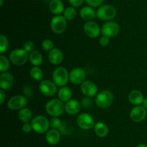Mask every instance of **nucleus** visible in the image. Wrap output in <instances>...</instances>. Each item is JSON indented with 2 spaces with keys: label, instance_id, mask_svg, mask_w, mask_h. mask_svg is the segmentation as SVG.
Wrapping results in <instances>:
<instances>
[{
  "label": "nucleus",
  "instance_id": "1",
  "mask_svg": "<svg viewBox=\"0 0 147 147\" xmlns=\"http://www.w3.org/2000/svg\"><path fill=\"white\" fill-rule=\"evenodd\" d=\"M45 110L52 117H60L65 111V104L59 99H52L45 105Z\"/></svg>",
  "mask_w": 147,
  "mask_h": 147
},
{
  "label": "nucleus",
  "instance_id": "2",
  "mask_svg": "<svg viewBox=\"0 0 147 147\" xmlns=\"http://www.w3.org/2000/svg\"><path fill=\"white\" fill-rule=\"evenodd\" d=\"M33 131L40 134L46 133L50 130V120L44 115H37L31 120Z\"/></svg>",
  "mask_w": 147,
  "mask_h": 147
},
{
  "label": "nucleus",
  "instance_id": "3",
  "mask_svg": "<svg viewBox=\"0 0 147 147\" xmlns=\"http://www.w3.org/2000/svg\"><path fill=\"white\" fill-rule=\"evenodd\" d=\"M113 99H114L113 94L111 91L106 89V90H103L97 94L95 102L98 108L106 109V108H109L112 105Z\"/></svg>",
  "mask_w": 147,
  "mask_h": 147
},
{
  "label": "nucleus",
  "instance_id": "4",
  "mask_svg": "<svg viewBox=\"0 0 147 147\" xmlns=\"http://www.w3.org/2000/svg\"><path fill=\"white\" fill-rule=\"evenodd\" d=\"M9 59L15 66H22L28 61L29 53L23 48H16L10 52Z\"/></svg>",
  "mask_w": 147,
  "mask_h": 147
},
{
  "label": "nucleus",
  "instance_id": "5",
  "mask_svg": "<svg viewBox=\"0 0 147 147\" xmlns=\"http://www.w3.org/2000/svg\"><path fill=\"white\" fill-rule=\"evenodd\" d=\"M70 73L65 67H57L53 73V82L57 86H64L68 83L70 80Z\"/></svg>",
  "mask_w": 147,
  "mask_h": 147
},
{
  "label": "nucleus",
  "instance_id": "6",
  "mask_svg": "<svg viewBox=\"0 0 147 147\" xmlns=\"http://www.w3.org/2000/svg\"><path fill=\"white\" fill-rule=\"evenodd\" d=\"M116 10L114 7L109 4L102 5L96 11V17L100 20L111 21L116 16Z\"/></svg>",
  "mask_w": 147,
  "mask_h": 147
},
{
  "label": "nucleus",
  "instance_id": "7",
  "mask_svg": "<svg viewBox=\"0 0 147 147\" xmlns=\"http://www.w3.org/2000/svg\"><path fill=\"white\" fill-rule=\"evenodd\" d=\"M28 102V98L24 95H14L9 99L7 102V107L11 110H20L25 108Z\"/></svg>",
  "mask_w": 147,
  "mask_h": 147
},
{
  "label": "nucleus",
  "instance_id": "8",
  "mask_svg": "<svg viewBox=\"0 0 147 147\" xmlns=\"http://www.w3.org/2000/svg\"><path fill=\"white\" fill-rule=\"evenodd\" d=\"M50 29L55 34L65 33L67 28V20L63 15H56L50 21Z\"/></svg>",
  "mask_w": 147,
  "mask_h": 147
},
{
  "label": "nucleus",
  "instance_id": "9",
  "mask_svg": "<svg viewBox=\"0 0 147 147\" xmlns=\"http://www.w3.org/2000/svg\"><path fill=\"white\" fill-rule=\"evenodd\" d=\"M119 32H120V26L118 23L113 21L106 22L102 26V35L109 38L116 36L119 34Z\"/></svg>",
  "mask_w": 147,
  "mask_h": 147
},
{
  "label": "nucleus",
  "instance_id": "10",
  "mask_svg": "<svg viewBox=\"0 0 147 147\" xmlns=\"http://www.w3.org/2000/svg\"><path fill=\"white\" fill-rule=\"evenodd\" d=\"M57 85L50 80H42L39 84V90L44 96L52 97L57 93Z\"/></svg>",
  "mask_w": 147,
  "mask_h": 147
},
{
  "label": "nucleus",
  "instance_id": "11",
  "mask_svg": "<svg viewBox=\"0 0 147 147\" xmlns=\"http://www.w3.org/2000/svg\"><path fill=\"white\" fill-rule=\"evenodd\" d=\"M77 124L83 130H90L94 128L95 122L94 120L92 118L91 115L88 113H81L78 116Z\"/></svg>",
  "mask_w": 147,
  "mask_h": 147
},
{
  "label": "nucleus",
  "instance_id": "12",
  "mask_svg": "<svg viewBox=\"0 0 147 147\" xmlns=\"http://www.w3.org/2000/svg\"><path fill=\"white\" fill-rule=\"evenodd\" d=\"M70 81L72 84L76 85L81 84L86 81V73L83 69L80 67H76L72 69L70 72Z\"/></svg>",
  "mask_w": 147,
  "mask_h": 147
},
{
  "label": "nucleus",
  "instance_id": "13",
  "mask_svg": "<svg viewBox=\"0 0 147 147\" xmlns=\"http://www.w3.org/2000/svg\"><path fill=\"white\" fill-rule=\"evenodd\" d=\"M83 31L86 35L91 38H96L100 35L101 29L98 24L93 21H88L83 25Z\"/></svg>",
  "mask_w": 147,
  "mask_h": 147
},
{
  "label": "nucleus",
  "instance_id": "14",
  "mask_svg": "<svg viewBox=\"0 0 147 147\" xmlns=\"http://www.w3.org/2000/svg\"><path fill=\"white\" fill-rule=\"evenodd\" d=\"M80 91L86 97H93L97 95L98 86L92 81L86 80L80 84Z\"/></svg>",
  "mask_w": 147,
  "mask_h": 147
},
{
  "label": "nucleus",
  "instance_id": "15",
  "mask_svg": "<svg viewBox=\"0 0 147 147\" xmlns=\"http://www.w3.org/2000/svg\"><path fill=\"white\" fill-rule=\"evenodd\" d=\"M146 110L142 105H136L130 112V118L135 122H141L144 120L146 117Z\"/></svg>",
  "mask_w": 147,
  "mask_h": 147
},
{
  "label": "nucleus",
  "instance_id": "16",
  "mask_svg": "<svg viewBox=\"0 0 147 147\" xmlns=\"http://www.w3.org/2000/svg\"><path fill=\"white\" fill-rule=\"evenodd\" d=\"M14 76L9 72H3L0 75V88L3 90H7L13 86Z\"/></svg>",
  "mask_w": 147,
  "mask_h": 147
},
{
  "label": "nucleus",
  "instance_id": "17",
  "mask_svg": "<svg viewBox=\"0 0 147 147\" xmlns=\"http://www.w3.org/2000/svg\"><path fill=\"white\" fill-rule=\"evenodd\" d=\"M64 56L62 50L59 48H53L48 53V60L53 65H59L63 62Z\"/></svg>",
  "mask_w": 147,
  "mask_h": 147
},
{
  "label": "nucleus",
  "instance_id": "18",
  "mask_svg": "<svg viewBox=\"0 0 147 147\" xmlns=\"http://www.w3.org/2000/svg\"><path fill=\"white\" fill-rule=\"evenodd\" d=\"M61 134L60 131L54 128H50L45 135V140L50 145L55 146L57 145L60 141Z\"/></svg>",
  "mask_w": 147,
  "mask_h": 147
},
{
  "label": "nucleus",
  "instance_id": "19",
  "mask_svg": "<svg viewBox=\"0 0 147 147\" xmlns=\"http://www.w3.org/2000/svg\"><path fill=\"white\" fill-rule=\"evenodd\" d=\"M81 108V103L76 99H71L65 103V110L70 115L78 113Z\"/></svg>",
  "mask_w": 147,
  "mask_h": 147
},
{
  "label": "nucleus",
  "instance_id": "20",
  "mask_svg": "<svg viewBox=\"0 0 147 147\" xmlns=\"http://www.w3.org/2000/svg\"><path fill=\"white\" fill-rule=\"evenodd\" d=\"M144 99V95L141 91L138 90V89H134L129 92V100L132 105H134L135 106L141 105L143 102Z\"/></svg>",
  "mask_w": 147,
  "mask_h": 147
},
{
  "label": "nucleus",
  "instance_id": "21",
  "mask_svg": "<svg viewBox=\"0 0 147 147\" xmlns=\"http://www.w3.org/2000/svg\"><path fill=\"white\" fill-rule=\"evenodd\" d=\"M80 16L83 20L86 21H92V20L96 17V12L93 7L88 6L84 7L80 10Z\"/></svg>",
  "mask_w": 147,
  "mask_h": 147
},
{
  "label": "nucleus",
  "instance_id": "22",
  "mask_svg": "<svg viewBox=\"0 0 147 147\" xmlns=\"http://www.w3.org/2000/svg\"><path fill=\"white\" fill-rule=\"evenodd\" d=\"M49 9L53 14L60 15L64 12V4L61 0H51L49 4Z\"/></svg>",
  "mask_w": 147,
  "mask_h": 147
},
{
  "label": "nucleus",
  "instance_id": "23",
  "mask_svg": "<svg viewBox=\"0 0 147 147\" xmlns=\"http://www.w3.org/2000/svg\"><path fill=\"white\" fill-rule=\"evenodd\" d=\"M94 131L96 135L100 138H104L107 136L109 133V128L106 123L103 122H96L94 126Z\"/></svg>",
  "mask_w": 147,
  "mask_h": 147
},
{
  "label": "nucleus",
  "instance_id": "24",
  "mask_svg": "<svg viewBox=\"0 0 147 147\" xmlns=\"http://www.w3.org/2000/svg\"><path fill=\"white\" fill-rule=\"evenodd\" d=\"M72 95H73V93H72L71 89L66 86H62L57 92L58 99L63 102H66L71 99Z\"/></svg>",
  "mask_w": 147,
  "mask_h": 147
},
{
  "label": "nucleus",
  "instance_id": "25",
  "mask_svg": "<svg viewBox=\"0 0 147 147\" xmlns=\"http://www.w3.org/2000/svg\"><path fill=\"white\" fill-rule=\"evenodd\" d=\"M29 61L33 66H39L42 63V55L38 50H33L29 53Z\"/></svg>",
  "mask_w": 147,
  "mask_h": 147
},
{
  "label": "nucleus",
  "instance_id": "26",
  "mask_svg": "<svg viewBox=\"0 0 147 147\" xmlns=\"http://www.w3.org/2000/svg\"><path fill=\"white\" fill-rule=\"evenodd\" d=\"M18 118L22 122H30L32 120V112L27 108H24L19 110Z\"/></svg>",
  "mask_w": 147,
  "mask_h": 147
},
{
  "label": "nucleus",
  "instance_id": "27",
  "mask_svg": "<svg viewBox=\"0 0 147 147\" xmlns=\"http://www.w3.org/2000/svg\"><path fill=\"white\" fill-rule=\"evenodd\" d=\"M30 75L35 81H41L43 77L42 70L39 66H33L30 71Z\"/></svg>",
  "mask_w": 147,
  "mask_h": 147
},
{
  "label": "nucleus",
  "instance_id": "28",
  "mask_svg": "<svg viewBox=\"0 0 147 147\" xmlns=\"http://www.w3.org/2000/svg\"><path fill=\"white\" fill-rule=\"evenodd\" d=\"M76 15H77V12L73 7H67L63 12V17L66 19V20L69 21L74 20L76 17Z\"/></svg>",
  "mask_w": 147,
  "mask_h": 147
},
{
  "label": "nucleus",
  "instance_id": "29",
  "mask_svg": "<svg viewBox=\"0 0 147 147\" xmlns=\"http://www.w3.org/2000/svg\"><path fill=\"white\" fill-rule=\"evenodd\" d=\"M10 60L3 54L0 55V71L1 73L6 72L10 67Z\"/></svg>",
  "mask_w": 147,
  "mask_h": 147
},
{
  "label": "nucleus",
  "instance_id": "30",
  "mask_svg": "<svg viewBox=\"0 0 147 147\" xmlns=\"http://www.w3.org/2000/svg\"><path fill=\"white\" fill-rule=\"evenodd\" d=\"M9 48V41L4 35H0V54H3Z\"/></svg>",
  "mask_w": 147,
  "mask_h": 147
},
{
  "label": "nucleus",
  "instance_id": "31",
  "mask_svg": "<svg viewBox=\"0 0 147 147\" xmlns=\"http://www.w3.org/2000/svg\"><path fill=\"white\" fill-rule=\"evenodd\" d=\"M49 120H50V125L51 128L58 130L61 128L62 125H63L61 120L58 117H52L51 119Z\"/></svg>",
  "mask_w": 147,
  "mask_h": 147
},
{
  "label": "nucleus",
  "instance_id": "32",
  "mask_svg": "<svg viewBox=\"0 0 147 147\" xmlns=\"http://www.w3.org/2000/svg\"><path fill=\"white\" fill-rule=\"evenodd\" d=\"M54 43L50 39H45L42 43V48L45 51H50L54 48Z\"/></svg>",
  "mask_w": 147,
  "mask_h": 147
},
{
  "label": "nucleus",
  "instance_id": "33",
  "mask_svg": "<svg viewBox=\"0 0 147 147\" xmlns=\"http://www.w3.org/2000/svg\"><path fill=\"white\" fill-rule=\"evenodd\" d=\"M23 95L27 97L28 99L31 98L33 95V88L31 85L30 84H26L23 86L22 89Z\"/></svg>",
  "mask_w": 147,
  "mask_h": 147
},
{
  "label": "nucleus",
  "instance_id": "34",
  "mask_svg": "<svg viewBox=\"0 0 147 147\" xmlns=\"http://www.w3.org/2000/svg\"><path fill=\"white\" fill-rule=\"evenodd\" d=\"M34 48H35V46H34V42L31 41V40H27L23 45V49L25 50L27 53H31L32 51L34 50Z\"/></svg>",
  "mask_w": 147,
  "mask_h": 147
},
{
  "label": "nucleus",
  "instance_id": "35",
  "mask_svg": "<svg viewBox=\"0 0 147 147\" xmlns=\"http://www.w3.org/2000/svg\"><path fill=\"white\" fill-rule=\"evenodd\" d=\"M104 0H86L88 6L91 7H98L102 4Z\"/></svg>",
  "mask_w": 147,
  "mask_h": 147
},
{
  "label": "nucleus",
  "instance_id": "36",
  "mask_svg": "<svg viewBox=\"0 0 147 147\" xmlns=\"http://www.w3.org/2000/svg\"><path fill=\"white\" fill-rule=\"evenodd\" d=\"M93 105V102L90 99V97H86L85 98H83L81 101V105L83 107L86 108H89L91 105Z\"/></svg>",
  "mask_w": 147,
  "mask_h": 147
},
{
  "label": "nucleus",
  "instance_id": "37",
  "mask_svg": "<svg viewBox=\"0 0 147 147\" xmlns=\"http://www.w3.org/2000/svg\"><path fill=\"white\" fill-rule=\"evenodd\" d=\"M109 37H106V36H102L100 39H99V44L102 47H106L109 46V43H110V40Z\"/></svg>",
  "mask_w": 147,
  "mask_h": 147
},
{
  "label": "nucleus",
  "instance_id": "38",
  "mask_svg": "<svg viewBox=\"0 0 147 147\" xmlns=\"http://www.w3.org/2000/svg\"><path fill=\"white\" fill-rule=\"evenodd\" d=\"M22 130L23 132L25 133H29L31 132L32 131H33L31 122H25V123L23 124L22 127Z\"/></svg>",
  "mask_w": 147,
  "mask_h": 147
},
{
  "label": "nucleus",
  "instance_id": "39",
  "mask_svg": "<svg viewBox=\"0 0 147 147\" xmlns=\"http://www.w3.org/2000/svg\"><path fill=\"white\" fill-rule=\"evenodd\" d=\"M84 1L86 0H68L69 4L73 7H79L83 4Z\"/></svg>",
  "mask_w": 147,
  "mask_h": 147
},
{
  "label": "nucleus",
  "instance_id": "40",
  "mask_svg": "<svg viewBox=\"0 0 147 147\" xmlns=\"http://www.w3.org/2000/svg\"><path fill=\"white\" fill-rule=\"evenodd\" d=\"M5 99L6 94L5 92H4V90L1 89V90H0V104H1V105H2V104L4 103V101H5Z\"/></svg>",
  "mask_w": 147,
  "mask_h": 147
},
{
  "label": "nucleus",
  "instance_id": "41",
  "mask_svg": "<svg viewBox=\"0 0 147 147\" xmlns=\"http://www.w3.org/2000/svg\"><path fill=\"white\" fill-rule=\"evenodd\" d=\"M142 106H143L144 108L145 109L147 110V97L144 98V101H143V102H142Z\"/></svg>",
  "mask_w": 147,
  "mask_h": 147
},
{
  "label": "nucleus",
  "instance_id": "42",
  "mask_svg": "<svg viewBox=\"0 0 147 147\" xmlns=\"http://www.w3.org/2000/svg\"><path fill=\"white\" fill-rule=\"evenodd\" d=\"M136 147H147V145L144 144H139V145L136 146Z\"/></svg>",
  "mask_w": 147,
  "mask_h": 147
},
{
  "label": "nucleus",
  "instance_id": "43",
  "mask_svg": "<svg viewBox=\"0 0 147 147\" xmlns=\"http://www.w3.org/2000/svg\"><path fill=\"white\" fill-rule=\"evenodd\" d=\"M0 1H1V3H0V6H1V7H2V5H3V0H0Z\"/></svg>",
  "mask_w": 147,
  "mask_h": 147
},
{
  "label": "nucleus",
  "instance_id": "44",
  "mask_svg": "<svg viewBox=\"0 0 147 147\" xmlns=\"http://www.w3.org/2000/svg\"><path fill=\"white\" fill-rule=\"evenodd\" d=\"M111 147H116V146H111Z\"/></svg>",
  "mask_w": 147,
  "mask_h": 147
}]
</instances>
